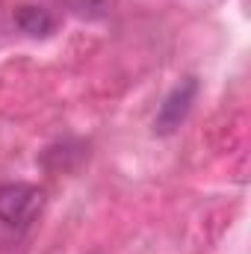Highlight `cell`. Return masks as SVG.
<instances>
[{
    "label": "cell",
    "instance_id": "1",
    "mask_svg": "<svg viewBox=\"0 0 251 254\" xmlns=\"http://www.w3.org/2000/svg\"><path fill=\"white\" fill-rule=\"evenodd\" d=\"M45 192L33 184H3L0 187V225L9 231H27L42 213Z\"/></svg>",
    "mask_w": 251,
    "mask_h": 254
},
{
    "label": "cell",
    "instance_id": "4",
    "mask_svg": "<svg viewBox=\"0 0 251 254\" xmlns=\"http://www.w3.org/2000/svg\"><path fill=\"white\" fill-rule=\"evenodd\" d=\"M116 0H65V6L77 15V18H86V21H95V18H104L110 9H113Z\"/></svg>",
    "mask_w": 251,
    "mask_h": 254
},
{
    "label": "cell",
    "instance_id": "3",
    "mask_svg": "<svg viewBox=\"0 0 251 254\" xmlns=\"http://www.w3.org/2000/svg\"><path fill=\"white\" fill-rule=\"evenodd\" d=\"M15 27H18L21 33H27V36L39 39V36H51L54 27H57V21H54V15H51L48 9H42V6H21V9L15 12Z\"/></svg>",
    "mask_w": 251,
    "mask_h": 254
},
{
    "label": "cell",
    "instance_id": "2",
    "mask_svg": "<svg viewBox=\"0 0 251 254\" xmlns=\"http://www.w3.org/2000/svg\"><path fill=\"white\" fill-rule=\"evenodd\" d=\"M195 95H198V80L195 77H187V80H181L166 98H163V104H160V110H157V119H154V130L157 133H175L178 127L184 125V119L189 116V110H192V104H195Z\"/></svg>",
    "mask_w": 251,
    "mask_h": 254
}]
</instances>
